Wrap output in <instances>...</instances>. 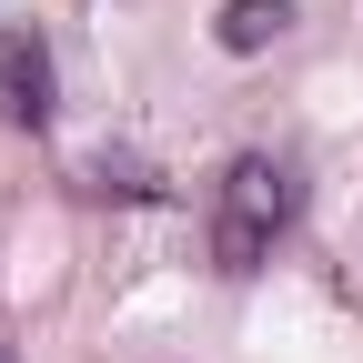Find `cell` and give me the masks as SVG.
Masks as SVG:
<instances>
[{
  "instance_id": "1",
  "label": "cell",
  "mask_w": 363,
  "mask_h": 363,
  "mask_svg": "<svg viewBox=\"0 0 363 363\" xmlns=\"http://www.w3.org/2000/svg\"><path fill=\"white\" fill-rule=\"evenodd\" d=\"M293 212H303V172L283 152H233L212 182V272H262L272 242L293 233Z\"/></svg>"
},
{
  "instance_id": "2",
  "label": "cell",
  "mask_w": 363,
  "mask_h": 363,
  "mask_svg": "<svg viewBox=\"0 0 363 363\" xmlns=\"http://www.w3.org/2000/svg\"><path fill=\"white\" fill-rule=\"evenodd\" d=\"M0 111H11L21 131H51V111H61V61H51V40H40L30 21L0 30Z\"/></svg>"
},
{
  "instance_id": "3",
  "label": "cell",
  "mask_w": 363,
  "mask_h": 363,
  "mask_svg": "<svg viewBox=\"0 0 363 363\" xmlns=\"http://www.w3.org/2000/svg\"><path fill=\"white\" fill-rule=\"evenodd\" d=\"M293 30V0H222V51H272Z\"/></svg>"
},
{
  "instance_id": "4",
  "label": "cell",
  "mask_w": 363,
  "mask_h": 363,
  "mask_svg": "<svg viewBox=\"0 0 363 363\" xmlns=\"http://www.w3.org/2000/svg\"><path fill=\"white\" fill-rule=\"evenodd\" d=\"M91 192H121V202H162V182H152L142 162H111V152H101V162H91Z\"/></svg>"
},
{
  "instance_id": "5",
  "label": "cell",
  "mask_w": 363,
  "mask_h": 363,
  "mask_svg": "<svg viewBox=\"0 0 363 363\" xmlns=\"http://www.w3.org/2000/svg\"><path fill=\"white\" fill-rule=\"evenodd\" d=\"M0 363H21V353H11V343H0Z\"/></svg>"
}]
</instances>
